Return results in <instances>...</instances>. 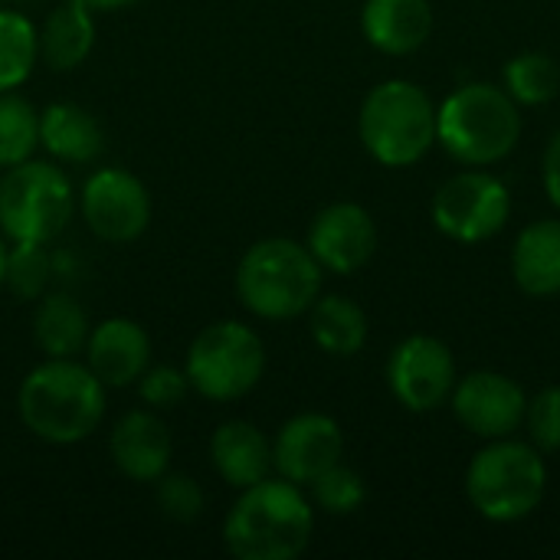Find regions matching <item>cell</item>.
Instances as JSON below:
<instances>
[{
	"label": "cell",
	"instance_id": "e0dca14e",
	"mask_svg": "<svg viewBox=\"0 0 560 560\" xmlns=\"http://www.w3.org/2000/svg\"><path fill=\"white\" fill-rule=\"evenodd\" d=\"M210 463L230 489H249L272 472V443L249 420H226L210 436Z\"/></svg>",
	"mask_w": 560,
	"mask_h": 560
},
{
	"label": "cell",
	"instance_id": "8fae6325",
	"mask_svg": "<svg viewBox=\"0 0 560 560\" xmlns=\"http://www.w3.org/2000/svg\"><path fill=\"white\" fill-rule=\"evenodd\" d=\"M387 381L394 397L413 410L430 413L443 407L456 390V361L453 351L430 335H413L400 341L387 364Z\"/></svg>",
	"mask_w": 560,
	"mask_h": 560
},
{
	"label": "cell",
	"instance_id": "603a6c76",
	"mask_svg": "<svg viewBox=\"0 0 560 560\" xmlns=\"http://www.w3.org/2000/svg\"><path fill=\"white\" fill-rule=\"evenodd\" d=\"M308 331L331 358H351L368 341V318L358 302L345 295H318L308 308Z\"/></svg>",
	"mask_w": 560,
	"mask_h": 560
},
{
	"label": "cell",
	"instance_id": "8992f818",
	"mask_svg": "<svg viewBox=\"0 0 560 560\" xmlns=\"http://www.w3.org/2000/svg\"><path fill=\"white\" fill-rule=\"evenodd\" d=\"M548 469L535 446L515 440H495L476 453L466 472V492L472 509L489 522H522L545 495Z\"/></svg>",
	"mask_w": 560,
	"mask_h": 560
},
{
	"label": "cell",
	"instance_id": "52a82bcc",
	"mask_svg": "<svg viewBox=\"0 0 560 560\" xmlns=\"http://www.w3.org/2000/svg\"><path fill=\"white\" fill-rule=\"evenodd\" d=\"M75 213V190L62 167L20 161L0 177V230L13 243H49Z\"/></svg>",
	"mask_w": 560,
	"mask_h": 560
},
{
	"label": "cell",
	"instance_id": "4316f807",
	"mask_svg": "<svg viewBox=\"0 0 560 560\" xmlns=\"http://www.w3.org/2000/svg\"><path fill=\"white\" fill-rule=\"evenodd\" d=\"M52 259L46 253V243H13L7 256V289L20 302H36L49 289Z\"/></svg>",
	"mask_w": 560,
	"mask_h": 560
},
{
	"label": "cell",
	"instance_id": "44dd1931",
	"mask_svg": "<svg viewBox=\"0 0 560 560\" xmlns=\"http://www.w3.org/2000/svg\"><path fill=\"white\" fill-rule=\"evenodd\" d=\"M512 272L522 292L548 299L560 292V220L525 226L512 249Z\"/></svg>",
	"mask_w": 560,
	"mask_h": 560
},
{
	"label": "cell",
	"instance_id": "5b68a950",
	"mask_svg": "<svg viewBox=\"0 0 560 560\" xmlns=\"http://www.w3.org/2000/svg\"><path fill=\"white\" fill-rule=\"evenodd\" d=\"M358 131L371 158L387 167H410L436 141V108L417 82L387 79L368 92Z\"/></svg>",
	"mask_w": 560,
	"mask_h": 560
},
{
	"label": "cell",
	"instance_id": "f546056e",
	"mask_svg": "<svg viewBox=\"0 0 560 560\" xmlns=\"http://www.w3.org/2000/svg\"><path fill=\"white\" fill-rule=\"evenodd\" d=\"M187 390V371L174 364H148V371L138 377V394L151 410H174L177 404H184Z\"/></svg>",
	"mask_w": 560,
	"mask_h": 560
},
{
	"label": "cell",
	"instance_id": "6da1fadb",
	"mask_svg": "<svg viewBox=\"0 0 560 560\" xmlns=\"http://www.w3.org/2000/svg\"><path fill=\"white\" fill-rule=\"evenodd\" d=\"M20 423L43 443L72 446L105 420V384L75 358H46L16 390Z\"/></svg>",
	"mask_w": 560,
	"mask_h": 560
},
{
	"label": "cell",
	"instance_id": "1f68e13d",
	"mask_svg": "<svg viewBox=\"0 0 560 560\" xmlns=\"http://www.w3.org/2000/svg\"><path fill=\"white\" fill-rule=\"evenodd\" d=\"M545 190H548L551 203L560 210V131L551 138V144L545 151Z\"/></svg>",
	"mask_w": 560,
	"mask_h": 560
},
{
	"label": "cell",
	"instance_id": "7c38bea8",
	"mask_svg": "<svg viewBox=\"0 0 560 560\" xmlns=\"http://www.w3.org/2000/svg\"><path fill=\"white\" fill-rule=\"evenodd\" d=\"M450 400L459 423L486 440L512 436L525 423V410H528L525 390L499 371H476L463 377Z\"/></svg>",
	"mask_w": 560,
	"mask_h": 560
},
{
	"label": "cell",
	"instance_id": "484cf974",
	"mask_svg": "<svg viewBox=\"0 0 560 560\" xmlns=\"http://www.w3.org/2000/svg\"><path fill=\"white\" fill-rule=\"evenodd\" d=\"M505 92L518 105H545L560 92V66L548 52H522L505 66Z\"/></svg>",
	"mask_w": 560,
	"mask_h": 560
},
{
	"label": "cell",
	"instance_id": "5bb4252c",
	"mask_svg": "<svg viewBox=\"0 0 560 560\" xmlns=\"http://www.w3.org/2000/svg\"><path fill=\"white\" fill-rule=\"evenodd\" d=\"M305 246L322 269L351 276L368 266L377 249L374 217L361 203H331L312 220Z\"/></svg>",
	"mask_w": 560,
	"mask_h": 560
},
{
	"label": "cell",
	"instance_id": "d6a6232c",
	"mask_svg": "<svg viewBox=\"0 0 560 560\" xmlns=\"http://www.w3.org/2000/svg\"><path fill=\"white\" fill-rule=\"evenodd\" d=\"M79 3H85V7H92V10H121V7H131V3H138V0H79Z\"/></svg>",
	"mask_w": 560,
	"mask_h": 560
},
{
	"label": "cell",
	"instance_id": "ffe728a7",
	"mask_svg": "<svg viewBox=\"0 0 560 560\" xmlns=\"http://www.w3.org/2000/svg\"><path fill=\"white\" fill-rule=\"evenodd\" d=\"M39 148L62 164H92L105 151V135L82 105L52 102L39 112Z\"/></svg>",
	"mask_w": 560,
	"mask_h": 560
},
{
	"label": "cell",
	"instance_id": "83f0119b",
	"mask_svg": "<svg viewBox=\"0 0 560 560\" xmlns=\"http://www.w3.org/2000/svg\"><path fill=\"white\" fill-rule=\"evenodd\" d=\"M312 495H315V505L328 515H351L364 505L368 499V489H364V479L348 469V466H331L328 472H322L315 482H312Z\"/></svg>",
	"mask_w": 560,
	"mask_h": 560
},
{
	"label": "cell",
	"instance_id": "7402d4cb",
	"mask_svg": "<svg viewBox=\"0 0 560 560\" xmlns=\"http://www.w3.org/2000/svg\"><path fill=\"white\" fill-rule=\"evenodd\" d=\"M89 315L66 292H43L33 315V338L46 358H79L89 341Z\"/></svg>",
	"mask_w": 560,
	"mask_h": 560
},
{
	"label": "cell",
	"instance_id": "ac0fdd59",
	"mask_svg": "<svg viewBox=\"0 0 560 560\" xmlns=\"http://www.w3.org/2000/svg\"><path fill=\"white\" fill-rule=\"evenodd\" d=\"M361 30L374 49L407 56L430 39L433 7L430 0H368L361 10Z\"/></svg>",
	"mask_w": 560,
	"mask_h": 560
},
{
	"label": "cell",
	"instance_id": "4fadbf2b",
	"mask_svg": "<svg viewBox=\"0 0 560 560\" xmlns=\"http://www.w3.org/2000/svg\"><path fill=\"white\" fill-rule=\"evenodd\" d=\"M341 453L345 436L331 417L299 413L289 423H282L272 443V469L295 486H312L322 472L341 463Z\"/></svg>",
	"mask_w": 560,
	"mask_h": 560
},
{
	"label": "cell",
	"instance_id": "d4e9b609",
	"mask_svg": "<svg viewBox=\"0 0 560 560\" xmlns=\"http://www.w3.org/2000/svg\"><path fill=\"white\" fill-rule=\"evenodd\" d=\"M39 148V112L16 92H0V167L30 161Z\"/></svg>",
	"mask_w": 560,
	"mask_h": 560
},
{
	"label": "cell",
	"instance_id": "3957f363",
	"mask_svg": "<svg viewBox=\"0 0 560 560\" xmlns=\"http://www.w3.org/2000/svg\"><path fill=\"white\" fill-rule=\"evenodd\" d=\"M236 295L256 318H299L322 295V266L312 249L295 240H259L236 266Z\"/></svg>",
	"mask_w": 560,
	"mask_h": 560
},
{
	"label": "cell",
	"instance_id": "7a4b0ae2",
	"mask_svg": "<svg viewBox=\"0 0 560 560\" xmlns=\"http://www.w3.org/2000/svg\"><path fill=\"white\" fill-rule=\"evenodd\" d=\"M315 532V512L302 486L289 479H262L240 489L223 518V545L236 560L299 558Z\"/></svg>",
	"mask_w": 560,
	"mask_h": 560
},
{
	"label": "cell",
	"instance_id": "30bf717a",
	"mask_svg": "<svg viewBox=\"0 0 560 560\" xmlns=\"http://www.w3.org/2000/svg\"><path fill=\"white\" fill-rule=\"evenodd\" d=\"M79 213L98 240L131 243L151 223V194L131 171L98 167L82 184Z\"/></svg>",
	"mask_w": 560,
	"mask_h": 560
},
{
	"label": "cell",
	"instance_id": "9a60e30c",
	"mask_svg": "<svg viewBox=\"0 0 560 560\" xmlns=\"http://www.w3.org/2000/svg\"><path fill=\"white\" fill-rule=\"evenodd\" d=\"M85 368L105 384V390H121L138 384L151 364V338L135 318H105L92 325L85 341Z\"/></svg>",
	"mask_w": 560,
	"mask_h": 560
},
{
	"label": "cell",
	"instance_id": "cb8c5ba5",
	"mask_svg": "<svg viewBox=\"0 0 560 560\" xmlns=\"http://www.w3.org/2000/svg\"><path fill=\"white\" fill-rule=\"evenodd\" d=\"M39 62L36 26L26 13L0 7V92L20 89Z\"/></svg>",
	"mask_w": 560,
	"mask_h": 560
},
{
	"label": "cell",
	"instance_id": "f1b7e54d",
	"mask_svg": "<svg viewBox=\"0 0 560 560\" xmlns=\"http://www.w3.org/2000/svg\"><path fill=\"white\" fill-rule=\"evenodd\" d=\"M203 489L194 476L184 472H164L154 482V505L164 518L177 525H190L203 515Z\"/></svg>",
	"mask_w": 560,
	"mask_h": 560
},
{
	"label": "cell",
	"instance_id": "836d02e7",
	"mask_svg": "<svg viewBox=\"0 0 560 560\" xmlns=\"http://www.w3.org/2000/svg\"><path fill=\"white\" fill-rule=\"evenodd\" d=\"M7 256H10V246L0 240V289H3V282H7Z\"/></svg>",
	"mask_w": 560,
	"mask_h": 560
},
{
	"label": "cell",
	"instance_id": "ba28073f",
	"mask_svg": "<svg viewBox=\"0 0 560 560\" xmlns=\"http://www.w3.org/2000/svg\"><path fill=\"white\" fill-rule=\"evenodd\" d=\"M184 371L203 400H240L262 381L266 345L243 322H213L190 341Z\"/></svg>",
	"mask_w": 560,
	"mask_h": 560
},
{
	"label": "cell",
	"instance_id": "4dcf8cb0",
	"mask_svg": "<svg viewBox=\"0 0 560 560\" xmlns=\"http://www.w3.org/2000/svg\"><path fill=\"white\" fill-rule=\"evenodd\" d=\"M525 420H528L532 443L538 450L545 453L560 450V387H548L535 400H528Z\"/></svg>",
	"mask_w": 560,
	"mask_h": 560
},
{
	"label": "cell",
	"instance_id": "2e32d148",
	"mask_svg": "<svg viewBox=\"0 0 560 560\" xmlns=\"http://www.w3.org/2000/svg\"><path fill=\"white\" fill-rule=\"evenodd\" d=\"M108 453L125 479L148 486L171 466V433L154 410H131L112 427Z\"/></svg>",
	"mask_w": 560,
	"mask_h": 560
},
{
	"label": "cell",
	"instance_id": "277c9868",
	"mask_svg": "<svg viewBox=\"0 0 560 560\" xmlns=\"http://www.w3.org/2000/svg\"><path fill=\"white\" fill-rule=\"evenodd\" d=\"M518 138V102L499 85L469 82L436 108V141L463 164H495L512 154Z\"/></svg>",
	"mask_w": 560,
	"mask_h": 560
},
{
	"label": "cell",
	"instance_id": "9c48e42d",
	"mask_svg": "<svg viewBox=\"0 0 560 560\" xmlns=\"http://www.w3.org/2000/svg\"><path fill=\"white\" fill-rule=\"evenodd\" d=\"M512 213L505 184L486 171H463L450 177L433 197V223L459 243H482L495 236Z\"/></svg>",
	"mask_w": 560,
	"mask_h": 560
},
{
	"label": "cell",
	"instance_id": "e575fe53",
	"mask_svg": "<svg viewBox=\"0 0 560 560\" xmlns=\"http://www.w3.org/2000/svg\"><path fill=\"white\" fill-rule=\"evenodd\" d=\"M10 3H20V0H10Z\"/></svg>",
	"mask_w": 560,
	"mask_h": 560
},
{
	"label": "cell",
	"instance_id": "d6986e66",
	"mask_svg": "<svg viewBox=\"0 0 560 560\" xmlns=\"http://www.w3.org/2000/svg\"><path fill=\"white\" fill-rule=\"evenodd\" d=\"M95 46V10L79 0H62L36 30L39 62L52 72L79 69Z\"/></svg>",
	"mask_w": 560,
	"mask_h": 560
}]
</instances>
